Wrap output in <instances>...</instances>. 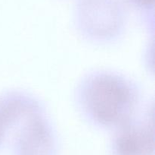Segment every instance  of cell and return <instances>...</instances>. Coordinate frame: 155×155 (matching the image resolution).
<instances>
[{"label":"cell","instance_id":"1","mask_svg":"<svg viewBox=\"0 0 155 155\" xmlns=\"http://www.w3.org/2000/svg\"><path fill=\"white\" fill-rule=\"evenodd\" d=\"M83 112L98 126H121L135 116L139 93L134 84L110 72L91 74L80 84L77 93Z\"/></svg>","mask_w":155,"mask_h":155},{"label":"cell","instance_id":"2","mask_svg":"<svg viewBox=\"0 0 155 155\" xmlns=\"http://www.w3.org/2000/svg\"><path fill=\"white\" fill-rule=\"evenodd\" d=\"M82 31L87 35L107 39L116 36L124 23L120 7L114 0H101L97 4L82 2L79 10Z\"/></svg>","mask_w":155,"mask_h":155},{"label":"cell","instance_id":"3","mask_svg":"<svg viewBox=\"0 0 155 155\" xmlns=\"http://www.w3.org/2000/svg\"><path fill=\"white\" fill-rule=\"evenodd\" d=\"M153 112L132 118L118 127L115 146L120 155H149L154 150Z\"/></svg>","mask_w":155,"mask_h":155},{"label":"cell","instance_id":"4","mask_svg":"<svg viewBox=\"0 0 155 155\" xmlns=\"http://www.w3.org/2000/svg\"><path fill=\"white\" fill-rule=\"evenodd\" d=\"M133 5L142 11H149L153 9L154 0H129Z\"/></svg>","mask_w":155,"mask_h":155}]
</instances>
